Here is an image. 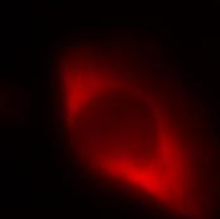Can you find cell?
<instances>
[{"mask_svg":"<svg viewBox=\"0 0 220 219\" xmlns=\"http://www.w3.org/2000/svg\"><path fill=\"white\" fill-rule=\"evenodd\" d=\"M63 133H67L66 128H57V129H56V137H57L58 139H62Z\"/></svg>","mask_w":220,"mask_h":219,"instance_id":"4fadbf2b","label":"cell"},{"mask_svg":"<svg viewBox=\"0 0 220 219\" xmlns=\"http://www.w3.org/2000/svg\"><path fill=\"white\" fill-rule=\"evenodd\" d=\"M71 76H72V72L68 71L67 68H65L63 72H62V85L66 89H68L71 86Z\"/></svg>","mask_w":220,"mask_h":219,"instance_id":"277c9868","label":"cell"},{"mask_svg":"<svg viewBox=\"0 0 220 219\" xmlns=\"http://www.w3.org/2000/svg\"><path fill=\"white\" fill-rule=\"evenodd\" d=\"M120 86L123 87V89H129V86H130V82L125 79V77H123L122 79V81H120Z\"/></svg>","mask_w":220,"mask_h":219,"instance_id":"9a60e30c","label":"cell"},{"mask_svg":"<svg viewBox=\"0 0 220 219\" xmlns=\"http://www.w3.org/2000/svg\"><path fill=\"white\" fill-rule=\"evenodd\" d=\"M78 104L80 103H70L68 104V106H67V112H68V114L70 115H76L78 112H80V108H78Z\"/></svg>","mask_w":220,"mask_h":219,"instance_id":"8992f818","label":"cell"},{"mask_svg":"<svg viewBox=\"0 0 220 219\" xmlns=\"http://www.w3.org/2000/svg\"><path fill=\"white\" fill-rule=\"evenodd\" d=\"M105 160H104V156H103V153L101 152H95V163L96 165H101V163H104Z\"/></svg>","mask_w":220,"mask_h":219,"instance_id":"8fae6325","label":"cell"},{"mask_svg":"<svg viewBox=\"0 0 220 219\" xmlns=\"http://www.w3.org/2000/svg\"><path fill=\"white\" fill-rule=\"evenodd\" d=\"M122 105H123V103H122L120 100H113V101H111V106H113V109H119Z\"/></svg>","mask_w":220,"mask_h":219,"instance_id":"e0dca14e","label":"cell"},{"mask_svg":"<svg viewBox=\"0 0 220 219\" xmlns=\"http://www.w3.org/2000/svg\"><path fill=\"white\" fill-rule=\"evenodd\" d=\"M181 172L178 171V167H170L168 171H167V181L168 184H175V182H178V176H180Z\"/></svg>","mask_w":220,"mask_h":219,"instance_id":"6da1fadb","label":"cell"},{"mask_svg":"<svg viewBox=\"0 0 220 219\" xmlns=\"http://www.w3.org/2000/svg\"><path fill=\"white\" fill-rule=\"evenodd\" d=\"M175 158H176V162H177V167H178V163L182 160V151L181 148L176 144V153H175Z\"/></svg>","mask_w":220,"mask_h":219,"instance_id":"ba28073f","label":"cell"},{"mask_svg":"<svg viewBox=\"0 0 220 219\" xmlns=\"http://www.w3.org/2000/svg\"><path fill=\"white\" fill-rule=\"evenodd\" d=\"M139 153H141V156H143V157H151V156H152V154H151V150L147 148V147L141 148V150H139Z\"/></svg>","mask_w":220,"mask_h":219,"instance_id":"7c38bea8","label":"cell"},{"mask_svg":"<svg viewBox=\"0 0 220 219\" xmlns=\"http://www.w3.org/2000/svg\"><path fill=\"white\" fill-rule=\"evenodd\" d=\"M39 79H32V86H39Z\"/></svg>","mask_w":220,"mask_h":219,"instance_id":"603a6c76","label":"cell"},{"mask_svg":"<svg viewBox=\"0 0 220 219\" xmlns=\"http://www.w3.org/2000/svg\"><path fill=\"white\" fill-rule=\"evenodd\" d=\"M80 110L81 112H86V103H85V100L80 101Z\"/></svg>","mask_w":220,"mask_h":219,"instance_id":"ffe728a7","label":"cell"},{"mask_svg":"<svg viewBox=\"0 0 220 219\" xmlns=\"http://www.w3.org/2000/svg\"><path fill=\"white\" fill-rule=\"evenodd\" d=\"M9 98V94H3V95L0 96V109H1V112L5 109V106H6V99Z\"/></svg>","mask_w":220,"mask_h":219,"instance_id":"9c48e42d","label":"cell"},{"mask_svg":"<svg viewBox=\"0 0 220 219\" xmlns=\"http://www.w3.org/2000/svg\"><path fill=\"white\" fill-rule=\"evenodd\" d=\"M156 185V184H154ZM154 185H149V186H145L143 189V191L145 194H148V195H156L157 194V191H158V188L157 186H154Z\"/></svg>","mask_w":220,"mask_h":219,"instance_id":"52a82bcc","label":"cell"},{"mask_svg":"<svg viewBox=\"0 0 220 219\" xmlns=\"http://www.w3.org/2000/svg\"><path fill=\"white\" fill-rule=\"evenodd\" d=\"M119 190H120V194H122V195H129V194L134 190L133 184H130V181H128V180L123 181V182H120Z\"/></svg>","mask_w":220,"mask_h":219,"instance_id":"7a4b0ae2","label":"cell"},{"mask_svg":"<svg viewBox=\"0 0 220 219\" xmlns=\"http://www.w3.org/2000/svg\"><path fill=\"white\" fill-rule=\"evenodd\" d=\"M181 166H182V169H186V166H187V161H186V160H185V158H182L181 161Z\"/></svg>","mask_w":220,"mask_h":219,"instance_id":"cb8c5ba5","label":"cell"},{"mask_svg":"<svg viewBox=\"0 0 220 219\" xmlns=\"http://www.w3.org/2000/svg\"><path fill=\"white\" fill-rule=\"evenodd\" d=\"M157 120H158V128H159V129H163V128H164V120H163L162 118H158Z\"/></svg>","mask_w":220,"mask_h":219,"instance_id":"44dd1931","label":"cell"},{"mask_svg":"<svg viewBox=\"0 0 220 219\" xmlns=\"http://www.w3.org/2000/svg\"><path fill=\"white\" fill-rule=\"evenodd\" d=\"M189 192H190V191H189V189H187V186H186V185H183L181 189H180V194H181L183 198H186V196L189 195Z\"/></svg>","mask_w":220,"mask_h":219,"instance_id":"2e32d148","label":"cell"},{"mask_svg":"<svg viewBox=\"0 0 220 219\" xmlns=\"http://www.w3.org/2000/svg\"><path fill=\"white\" fill-rule=\"evenodd\" d=\"M89 177H90V169L87 167H84L78 171V179L81 182H87L89 181Z\"/></svg>","mask_w":220,"mask_h":219,"instance_id":"5b68a950","label":"cell"},{"mask_svg":"<svg viewBox=\"0 0 220 219\" xmlns=\"http://www.w3.org/2000/svg\"><path fill=\"white\" fill-rule=\"evenodd\" d=\"M208 201H209V200H208V198H206V194H205V192H202V194L200 195V198H199V203L202 204V205H206V204H208Z\"/></svg>","mask_w":220,"mask_h":219,"instance_id":"5bb4252c","label":"cell"},{"mask_svg":"<svg viewBox=\"0 0 220 219\" xmlns=\"http://www.w3.org/2000/svg\"><path fill=\"white\" fill-rule=\"evenodd\" d=\"M55 157H56L57 160H61V150H59V148H56V150H55Z\"/></svg>","mask_w":220,"mask_h":219,"instance_id":"7402d4cb","label":"cell"},{"mask_svg":"<svg viewBox=\"0 0 220 219\" xmlns=\"http://www.w3.org/2000/svg\"><path fill=\"white\" fill-rule=\"evenodd\" d=\"M173 66H175V68H181V63L177 61V60H175V63H173Z\"/></svg>","mask_w":220,"mask_h":219,"instance_id":"d4e9b609","label":"cell"},{"mask_svg":"<svg viewBox=\"0 0 220 219\" xmlns=\"http://www.w3.org/2000/svg\"><path fill=\"white\" fill-rule=\"evenodd\" d=\"M59 101H61V105H66V98L65 96L59 98Z\"/></svg>","mask_w":220,"mask_h":219,"instance_id":"4316f807","label":"cell"},{"mask_svg":"<svg viewBox=\"0 0 220 219\" xmlns=\"http://www.w3.org/2000/svg\"><path fill=\"white\" fill-rule=\"evenodd\" d=\"M76 128L77 131H81V129H84L85 127H86V123H85V120L84 119H81V118H76Z\"/></svg>","mask_w":220,"mask_h":219,"instance_id":"30bf717a","label":"cell"},{"mask_svg":"<svg viewBox=\"0 0 220 219\" xmlns=\"http://www.w3.org/2000/svg\"><path fill=\"white\" fill-rule=\"evenodd\" d=\"M105 172L108 175H114V166H105Z\"/></svg>","mask_w":220,"mask_h":219,"instance_id":"d6986e66","label":"cell"},{"mask_svg":"<svg viewBox=\"0 0 220 219\" xmlns=\"http://www.w3.org/2000/svg\"><path fill=\"white\" fill-rule=\"evenodd\" d=\"M175 114L176 115H181V117H186V103L178 100L175 103Z\"/></svg>","mask_w":220,"mask_h":219,"instance_id":"3957f363","label":"cell"},{"mask_svg":"<svg viewBox=\"0 0 220 219\" xmlns=\"http://www.w3.org/2000/svg\"><path fill=\"white\" fill-rule=\"evenodd\" d=\"M70 188V184H68V181H67V179H62V181H61V189H68Z\"/></svg>","mask_w":220,"mask_h":219,"instance_id":"ac0fdd59","label":"cell"},{"mask_svg":"<svg viewBox=\"0 0 220 219\" xmlns=\"http://www.w3.org/2000/svg\"><path fill=\"white\" fill-rule=\"evenodd\" d=\"M59 44H61V42H59V38H57L56 41H55V43L52 44V47H58Z\"/></svg>","mask_w":220,"mask_h":219,"instance_id":"484cf974","label":"cell"}]
</instances>
